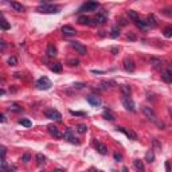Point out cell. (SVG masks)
Wrapping results in <instances>:
<instances>
[{
  "instance_id": "46",
  "label": "cell",
  "mask_w": 172,
  "mask_h": 172,
  "mask_svg": "<svg viewBox=\"0 0 172 172\" xmlns=\"http://www.w3.org/2000/svg\"><path fill=\"white\" fill-rule=\"evenodd\" d=\"M128 39H130V40H136V36H134L133 34H128Z\"/></svg>"
},
{
  "instance_id": "12",
  "label": "cell",
  "mask_w": 172,
  "mask_h": 172,
  "mask_svg": "<svg viewBox=\"0 0 172 172\" xmlns=\"http://www.w3.org/2000/svg\"><path fill=\"white\" fill-rule=\"evenodd\" d=\"M108 22V15L106 12H101V14H97L94 18V24H104Z\"/></svg>"
},
{
  "instance_id": "11",
  "label": "cell",
  "mask_w": 172,
  "mask_h": 172,
  "mask_svg": "<svg viewBox=\"0 0 172 172\" xmlns=\"http://www.w3.org/2000/svg\"><path fill=\"white\" fill-rule=\"evenodd\" d=\"M71 47H73L75 51H77L78 54H81V55H86V47H85L84 45H81V43L78 42H70Z\"/></svg>"
},
{
  "instance_id": "18",
  "label": "cell",
  "mask_w": 172,
  "mask_h": 172,
  "mask_svg": "<svg viewBox=\"0 0 172 172\" xmlns=\"http://www.w3.org/2000/svg\"><path fill=\"white\" fill-rule=\"evenodd\" d=\"M101 86H102V89H112V88H114L116 86V82L114 81H102L101 82Z\"/></svg>"
},
{
  "instance_id": "4",
  "label": "cell",
  "mask_w": 172,
  "mask_h": 172,
  "mask_svg": "<svg viewBox=\"0 0 172 172\" xmlns=\"http://www.w3.org/2000/svg\"><path fill=\"white\" fill-rule=\"evenodd\" d=\"M98 7H100L98 3H95V1H88V3L82 4L79 11H81V12H93V11H95Z\"/></svg>"
},
{
  "instance_id": "36",
  "label": "cell",
  "mask_w": 172,
  "mask_h": 172,
  "mask_svg": "<svg viewBox=\"0 0 172 172\" xmlns=\"http://www.w3.org/2000/svg\"><path fill=\"white\" fill-rule=\"evenodd\" d=\"M7 63L10 65V66H15V65L18 63V59H16L15 56H10V58H8V61H7Z\"/></svg>"
},
{
  "instance_id": "50",
  "label": "cell",
  "mask_w": 172,
  "mask_h": 172,
  "mask_svg": "<svg viewBox=\"0 0 172 172\" xmlns=\"http://www.w3.org/2000/svg\"><path fill=\"white\" fill-rule=\"evenodd\" d=\"M0 121H1V123H4V121H6V116H4V114H1V116H0Z\"/></svg>"
},
{
  "instance_id": "3",
  "label": "cell",
  "mask_w": 172,
  "mask_h": 172,
  "mask_svg": "<svg viewBox=\"0 0 172 172\" xmlns=\"http://www.w3.org/2000/svg\"><path fill=\"white\" fill-rule=\"evenodd\" d=\"M35 86L39 89V90H49V89L51 88V81H50L47 77H42L36 81Z\"/></svg>"
},
{
  "instance_id": "40",
  "label": "cell",
  "mask_w": 172,
  "mask_h": 172,
  "mask_svg": "<svg viewBox=\"0 0 172 172\" xmlns=\"http://www.w3.org/2000/svg\"><path fill=\"white\" fill-rule=\"evenodd\" d=\"M0 149H1V160H6V153H7V149H6L4 145H1Z\"/></svg>"
},
{
  "instance_id": "34",
  "label": "cell",
  "mask_w": 172,
  "mask_h": 172,
  "mask_svg": "<svg viewBox=\"0 0 172 172\" xmlns=\"http://www.w3.org/2000/svg\"><path fill=\"white\" fill-rule=\"evenodd\" d=\"M77 129H78L79 133H86V132H88V127H86L85 124H79V125L77 127Z\"/></svg>"
},
{
  "instance_id": "53",
  "label": "cell",
  "mask_w": 172,
  "mask_h": 172,
  "mask_svg": "<svg viewBox=\"0 0 172 172\" xmlns=\"http://www.w3.org/2000/svg\"><path fill=\"white\" fill-rule=\"evenodd\" d=\"M89 172H100V171H97L95 168H90V169H89Z\"/></svg>"
},
{
  "instance_id": "56",
  "label": "cell",
  "mask_w": 172,
  "mask_h": 172,
  "mask_svg": "<svg viewBox=\"0 0 172 172\" xmlns=\"http://www.w3.org/2000/svg\"><path fill=\"white\" fill-rule=\"evenodd\" d=\"M55 172H65V171H62V169H56Z\"/></svg>"
},
{
  "instance_id": "54",
  "label": "cell",
  "mask_w": 172,
  "mask_h": 172,
  "mask_svg": "<svg viewBox=\"0 0 172 172\" xmlns=\"http://www.w3.org/2000/svg\"><path fill=\"white\" fill-rule=\"evenodd\" d=\"M123 172H128V168H127V167H124V168H123Z\"/></svg>"
},
{
  "instance_id": "32",
  "label": "cell",
  "mask_w": 172,
  "mask_h": 172,
  "mask_svg": "<svg viewBox=\"0 0 172 172\" xmlns=\"http://www.w3.org/2000/svg\"><path fill=\"white\" fill-rule=\"evenodd\" d=\"M134 23H136V26H137L139 28H141V30H145V28L148 27L147 22H143V20H140V19H139L137 22H134Z\"/></svg>"
},
{
  "instance_id": "15",
  "label": "cell",
  "mask_w": 172,
  "mask_h": 172,
  "mask_svg": "<svg viewBox=\"0 0 172 172\" xmlns=\"http://www.w3.org/2000/svg\"><path fill=\"white\" fill-rule=\"evenodd\" d=\"M62 32H63L65 36H74L77 34V31H75L71 26H63V27H62Z\"/></svg>"
},
{
  "instance_id": "29",
  "label": "cell",
  "mask_w": 172,
  "mask_h": 172,
  "mask_svg": "<svg viewBox=\"0 0 172 172\" xmlns=\"http://www.w3.org/2000/svg\"><path fill=\"white\" fill-rule=\"evenodd\" d=\"M128 16H129V18L132 19L133 22H137V20H139V15H137V12H136V11L129 10V11H128Z\"/></svg>"
},
{
  "instance_id": "14",
  "label": "cell",
  "mask_w": 172,
  "mask_h": 172,
  "mask_svg": "<svg viewBox=\"0 0 172 172\" xmlns=\"http://www.w3.org/2000/svg\"><path fill=\"white\" fill-rule=\"evenodd\" d=\"M49 133L51 134L53 137H55V139H61V137H63V134L59 132V129L56 127H54V125H50L49 127Z\"/></svg>"
},
{
  "instance_id": "16",
  "label": "cell",
  "mask_w": 172,
  "mask_h": 172,
  "mask_svg": "<svg viewBox=\"0 0 172 172\" xmlns=\"http://www.w3.org/2000/svg\"><path fill=\"white\" fill-rule=\"evenodd\" d=\"M133 165H134V168H136L139 172H145V167H144V163H143V160H140V159H136V160L133 162Z\"/></svg>"
},
{
  "instance_id": "42",
  "label": "cell",
  "mask_w": 172,
  "mask_h": 172,
  "mask_svg": "<svg viewBox=\"0 0 172 172\" xmlns=\"http://www.w3.org/2000/svg\"><path fill=\"white\" fill-rule=\"evenodd\" d=\"M151 63L153 65V67H159V65L162 63V62H160L159 59H155V58H152V59H151Z\"/></svg>"
},
{
  "instance_id": "37",
  "label": "cell",
  "mask_w": 172,
  "mask_h": 172,
  "mask_svg": "<svg viewBox=\"0 0 172 172\" xmlns=\"http://www.w3.org/2000/svg\"><path fill=\"white\" fill-rule=\"evenodd\" d=\"M164 36H165V38H171V36H172V27L164 28Z\"/></svg>"
},
{
  "instance_id": "10",
  "label": "cell",
  "mask_w": 172,
  "mask_h": 172,
  "mask_svg": "<svg viewBox=\"0 0 172 172\" xmlns=\"http://www.w3.org/2000/svg\"><path fill=\"white\" fill-rule=\"evenodd\" d=\"M124 69L128 71V73H132V71H134V69H136V65H134L133 59L132 58H125L124 59Z\"/></svg>"
},
{
  "instance_id": "38",
  "label": "cell",
  "mask_w": 172,
  "mask_h": 172,
  "mask_svg": "<svg viewBox=\"0 0 172 172\" xmlns=\"http://www.w3.org/2000/svg\"><path fill=\"white\" fill-rule=\"evenodd\" d=\"M162 12L167 16H172V8H164V10H162Z\"/></svg>"
},
{
  "instance_id": "48",
  "label": "cell",
  "mask_w": 172,
  "mask_h": 172,
  "mask_svg": "<svg viewBox=\"0 0 172 172\" xmlns=\"http://www.w3.org/2000/svg\"><path fill=\"white\" fill-rule=\"evenodd\" d=\"M117 53H118V49H117V47H113V49H112V54H113V55H116Z\"/></svg>"
},
{
  "instance_id": "28",
  "label": "cell",
  "mask_w": 172,
  "mask_h": 172,
  "mask_svg": "<svg viewBox=\"0 0 172 172\" xmlns=\"http://www.w3.org/2000/svg\"><path fill=\"white\" fill-rule=\"evenodd\" d=\"M0 26H1V28L3 30H10L11 28V24L8 23L6 19H4V16H1V20H0Z\"/></svg>"
},
{
  "instance_id": "41",
  "label": "cell",
  "mask_w": 172,
  "mask_h": 172,
  "mask_svg": "<svg viewBox=\"0 0 172 172\" xmlns=\"http://www.w3.org/2000/svg\"><path fill=\"white\" fill-rule=\"evenodd\" d=\"M113 157H114V160H117V162H121V160H123V155L116 152V153L113 155Z\"/></svg>"
},
{
  "instance_id": "20",
  "label": "cell",
  "mask_w": 172,
  "mask_h": 172,
  "mask_svg": "<svg viewBox=\"0 0 172 172\" xmlns=\"http://www.w3.org/2000/svg\"><path fill=\"white\" fill-rule=\"evenodd\" d=\"M162 79L164 82H167V84H171V82H172V75L167 70H165V71H163V73H162Z\"/></svg>"
},
{
  "instance_id": "52",
  "label": "cell",
  "mask_w": 172,
  "mask_h": 172,
  "mask_svg": "<svg viewBox=\"0 0 172 172\" xmlns=\"http://www.w3.org/2000/svg\"><path fill=\"white\" fill-rule=\"evenodd\" d=\"M120 23H121L123 26H125V24H127V22L124 20V19H120Z\"/></svg>"
},
{
  "instance_id": "30",
  "label": "cell",
  "mask_w": 172,
  "mask_h": 172,
  "mask_svg": "<svg viewBox=\"0 0 172 172\" xmlns=\"http://www.w3.org/2000/svg\"><path fill=\"white\" fill-rule=\"evenodd\" d=\"M110 36L114 38V39H116L117 36H120V27L118 26H114V27L112 28V34H110Z\"/></svg>"
},
{
  "instance_id": "24",
  "label": "cell",
  "mask_w": 172,
  "mask_h": 172,
  "mask_svg": "<svg viewBox=\"0 0 172 172\" xmlns=\"http://www.w3.org/2000/svg\"><path fill=\"white\" fill-rule=\"evenodd\" d=\"M145 160H147L148 163H153V160H155V153H153V151H152V149H149V151L145 153Z\"/></svg>"
},
{
  "instance_id": "33",
  "label": "cell",
  "mask_w": 172,
  "mask_h": 172,
  "mask_svg": "<svg viewBox=\"0 0 172 172\" xmlns=\"http://www.w3.org/2000/svg\"><path fill=\"white\" fill-rule=\"evenodd\" d=\"M19 124H20V125H23V127H26V128H30L32 125L31 121H30V120H26V118L19 120Z\"/></svg>"
},
{
  "instance_id": "21",
  "label": "cell",
  "mask_w": 172,
  "mask_h": 172,
  "mask_svg": "<svg viewBox=\"0 0 172 172\" xmlns=\"http://www.w3.org/2000/svg\"><path fill=\"white\" fill-rule=\"evenodd\" d=\"M102 117H104L105 120H108V121H113V120H114V114H113L110 110H108V109H106V110H104V113H102Z\"/></svg>"
},
{
  "instance_id": "27",
  "label": "cell",
  "mask_w": 172,
  "mask_h": 172,
  "mask_svg": "<svg viewBox=\"0 0 172 172\" xmlns=\"http://www.w3.org/2000/svg\"><path fill=\"white\" fill-rule=\"evenodd\" d=\"M1 172H14V168L8 167L6 160H1Z\"/></svg>"
},
{
  "instance_id": "2",
  "label": "cell",
  "mask_w": 172,
  "mask_h": 172,
  "mask_svg": "<svg viewBox=\"0 0 172 172\" xmlns=\"http://www.w3.org/2000/svg\"><path fill=\"white\" fill-rule=\"evenodd\" d=\"M45 116L47 117V118L50 120H54V121H59L61 118H62V114H61L56 109L54 108H49V109H46L45 110Z\"/></svg>"
},
{
  "instance_id": "47",
  "label": "cell",
  "mask_w": 172,
  "mask_h": 172,
  "mask_svg": "<svg viewBox=\"0 0 172 172\" xmlns=\"http://www.w3.org/2000/svg\"><path fill=\"white\" fill-rule=\"evenodd\" d=\"M165 168H167V172H171V165H169L168 162L165 163Z\"/></svg>"
},
{
  "instance_id": "45",
  "label": "cell",
  "mask_w": 172,
  "mask_h": 172,
  "mask_svg": "<svg viewBox=\"0 0 172 172\" xmlns=\"http://www.w3.org/2000/svg\"><path fill=\"white\" fill-rule=\"evenodd\" d=\"M70 114H73V116H85L84 112H73V110H70Z\"/></svg>"
},
{
  "instance_id": "23",
  "label": "cell",
  "mask_w": 172,
  "mask_h": 172,
  "mask_svg": "<svg viewBox=\"0 0 172 172\" xmlns=\"http://www.w3.org/2000/svg\"><path fill=\"white\" fill-rule=\"evenodd\" d=\"M90 22H91V19L88 18V16H79V18H78V23H79V24H86V26H89V24H91Z\"/></svg>"
},
{
  "instance_id": "19",
  "label": "cell",
  "mask_w": 172,
  "mask_h": 172,
  "mask_svg": "<svg viewBox=\"0 0 172 172\" xmlns=\"http://www.w3.org/2000/svg\"><path fill=\"white\" fill-rule=\"evenodd\" d=\"M120 89H121V93H123L124 97H129V95H130V91H132V90H130V88L128 86V85H121Z\"/></svg>"
},
{
  "instance_id": "25",
  "label": "cell",
  "mask_w": 172,
  "mask_h": 172,
  "mask_svg": "<svg viewBox=\"0 0 172 172\" xmlns=\"http://www.w3.org/2000/svg\"><path fill=\"white\" fill-rule=\"evenodd\" d=\"M11 7L14 8L15 11H18V12H23V11H24V7H23L22 4L16 3V1H12V3H11Z\"/></svg>"
},
{
  "instance_id": "1",
  "label": "cell",
  "mask_w": 172,
  "mask_h": 172,
  "mask_svg": "<svg viewBox=\"0 0 172 172\" xmlns=\"http://www.w3.org/2000/svg\"><path fill=\"white\" fill-rule=\"evenodd\" d=\"M36 11L42 12V14H58L59 8L55 7V6H51V4H47V3H40V6L38 7Z\"/></svg>"
},
{
  "instance_id": "13",
  "label": "cell",
  "mask_w": 172,
  "mask_h": 172,
  "mask_svg": "<svg viewBox=\"0 0 172 172\" xmlns=\"http://www.w3.org/2000/svg\"><path fill=\"white\" fill-rule=\"evenodd\" d=\"M86 100H88V102L90 104V105H93V106H101V104H102L101 98L97 97V95H88Z\"/></svg>"
},
{
  "instance_id": "31",
  "label": "cell",
  "mask_w": 172,
  "mask_h": 172,
  "mask_svg": "<svg viewBox=\"0 0 172 172\" xmlns=\"http://www.w3.org/2000/svg\"><path fill=\"white\" fill-rule=\"evenodd\" d=\"M50 69H51V71H54V73H61V71H62V65L61 63H54Z\"/></svg>"
},
{
  "instance_id": "17",
  "label": "cell",
  "mask_w": 172,
  "mask_h": 172,
  "mask_svg": "<svg viewBox=\"0 0 172 172\" xmlns=\"http://www.w3.org/2000/svg\"><path fill=\"white\" fill-rule=\"evenodd\" d=\"M46 54H47V56H51V58H54V56L56 55V49L54 47V45H49V46H47V49H46Z\"/></svg>"
},
{
  "instance_id": "43",
  "label": "cell",
  "mask_w": 172,
  "mask_h": 172,
  "mask_svg": "<svg viewBox=\"0 0 172 172\" xmlns=\"http://www.w3.org/2000/svg\"><path fill=\"white\" fill-rule=\"evenodd\" d=\"M28 160H30V153L27 152V153L23 155V157H22V162H23V163H27Z\"/></svg>"
},
{
  "instance_id": "7",
  "label": "cell",
  "mask_w": 172,
  "mask_h": 172,
  "mask_svg": "<svg viewBox=\"0 0 172 172\" xmlns=\"http://www.w3.org/2000/svg\"><path fill=\"white\" fill-rule=\"evenodd\" d=\"M116 129L118 130V132H121V133H124L128 139H130V140H137V134L134 133L132 129H127V128H123V127H117Z\"/></svg>"
},
{
  "instance_id": "44",
  "label": "cell",
  "mask_w": 172,
  "mask_h": 172,
  "mask_svg": "<svg viewBox=\"0 0 172 172\" xmlns=\"http://www.w3.org/2000/svg\"><path fill=\"white\" fill-rule=\"evenodd\" d=\"M78 63H79V61L78 59H70L69 61V65H70V66H77Z\"/></svg>"
},
{
  "instance_id": "8",
  "label": "cell",
  "mask_w": 172,
  "mask_h": 172,
  "mask_svg": "<svg viewBox=\"0 0 172 172\" xmlns=\"http://www.w3.org/2000/svg\"><path fill=\"white\" fill-rule=\"evenodd\" d=\"M143 113H144L145 116L151 120V121L157 123V116H156V113L152 110V108H149V106H144V108H143Z\"/></svg>"
},
{
  "instance_id": "22",
  "label": "cell",
  "mask_w": 172,
  "mask_h": 172,
  "mask_svg": "<svg viewBox=\"0 0 172 172\" xmlns=\"http://www.w3.org/2000/svg\"><path fill=\"white\" fill-rule=\"evenodd\" d=\"M147 24L151 26V27H156L157 26V22H156V19H155L153 15H148L147 18Z\"/></svg>"
},
{
  "instance_id": "5",
  "label": "cell",
  "mask_w": 172,
  "mask_h": 172,
  "mask_svg": "<svg viewBox=\"0 0 172 172\" xmlns=\"http://www.w3.org/2000/svg\"><path fill=\"white\" fill-rule=\"evenodd\" d=\"M63 139H65L66 141H69V143H71V144H79V140H78L77 137L73 134V132H71L70 128H67V129L65 130Z\"/></svg>"
},
{
  "instance_id": "49",
  "label": "cell",
  "mask_w": 172,
  "mask_h": 172,
  "mask_svg": "<svg viewBox=\"0 0 172 172\" xmlns=\"http://www.w3.org/2000/svg\"><path fill=\"white\" fill-rule=\"evenodd\" d=\"M1 51H4V50H6V42H4V40H1Z\"/></svg>"
},
{
  "instance_id": "6",
  "label": "cell",
  "mask_w": 172,
  "mask_h": 172,
  "mask_svg": "<svg viewBox=\"0 0 172 172\" xmlns=\"http://www.w3.org/2000/svg\"><path fill=\"white\" fill-rule=\"evenodd\" d=\"M123 105H124V108L127 109V110H129V112H136V105H134L133 100L130 98V97H124Z\"/></svg>"
},
{
  "instance_id": "39",
  "label": "cell",
  "mask_w": 172,
  "mask_h": 172,
  "mask_svg": "<svg viewBox=\"0 0 172 172\" xmlns=\"http://www.w3.org/2000/svg\"><path fill=\"white\" fill-rule=\"evenodd\" d=\"M73 86H74V89H84L86 85H85L84 82H77V84H74Z\"/></svg>"
},
{
  "instance_id": "9",
  "label": "cell",
  "mask_w": 172,
  "mask_h": 172,
  "mask_svg": "<svg viewBox=\"0 0 172 172\" xmlns=\"http://www.w3.org/2000/svg\"><path fill=\"white\" fill-rule=\"evenodd\" d=\"M94 148L97 149V152H98L100 155H108V147H106L105 144H102L101 141L98 140H94Z\"/></svg>"
},
{
  "instance_id": "55",
  "label": "cell",
  "mask_w": 172,
  "mask_h": 172,
  "mask_svg": "<svg viewBox=\"0 0 172 172\" xmlns=\"http://www.w3.org/2000/svg\"><path fill=\"white\" fill-rule=\"evenodd\" d=\"M168 112H169V114H171V117H172V108L168 109Z\"/></svg>"
},
{
  "instance_id": "51",
  "label": "cell",
  "mask_w": 172,
  "mask_h": 172,
  "mask_svg": "<svg viewBox=\"0 0 172 172\" xmlns=\"http://www.w3.org/2000/svg\"><path fill=\"white\" fill-rule=\"evenodd\" d=\"M167 71H168V73H169V74H171V75H172V65H171V66L168 67V69H167Z\"/></svg>"
},
{
  "instance_id": "26",
  "label": "cell",
  "mask_w": 172,
  "mask_h": 172,
  "mask_svg": "<svg viewBox=\"0 0 172 172\" xmlns=\"http://www.w3.org/2000/svg\"><path fill=\"white\" fill-rule=\"evenodd\" d=\"M36 163L38 165H43L46 163V156L43 153H38L36 155Z\"/></svg>"
},
{
  "instance_id": "35",
  "label": "cell",
  "mask_w": 172,
  "mask_h": 172,
  "mask_svg": "<svg viewBox=\"0 0 172 172\" xmlns=\"http://www.w3.org/2000/svg\"><path fill=\"white\" fill-rule=\"evenodd\" d=\"M10 110H12V112H22L23 109H22L18 104H12V105L10 106Z\"/></svg>"
}]
</instances>
